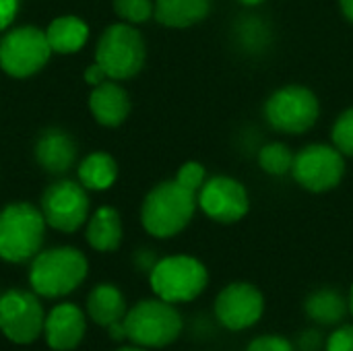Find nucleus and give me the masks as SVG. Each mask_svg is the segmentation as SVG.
<instances>
[{"label":"nucleus","instance_id":"nucleus-14","mask_svg":"<svg viewBox=\"0 0 353 351\" xmlns=\"http://www.w3.org/2000/svg\"><path fill=\"white\" fill-rule=\"evenodd\" d=\"M33 157L41 172L62 178L79 163V145L74 137L58 126L41 130L33 143Z\"/></svg>","mask_w":353,"mask_h":351},{"label":"nucleus","instance_id":"nucleus-37","mask_svg":"<svg viewBox=\"0 0 353 351\" xmlns=\"http://www.w3.org/2000/svg\"><path fill=\"white\" fill-rule=\"evenodd\" d=\"M114 351H149V350H145V348H139V345L130 343V345H120L118 350H114Z\"/></svg>","mask_w":353,"mask_h":351},{"label":"nucleus","instance_id":"nucleus-30","mask_svg":"<svg viewBox=\"0 0 353 351\" xmlns=\"http://www.w3.org/2000/svg\"><path fill=\"white\" fill-rule=\"evenodd\" d=\"M296 350L298 351H325V337L321 333V329L310 327L304 329L298 339H296Z\"/></svg>","mask_w":353,"mask_h":351},{"label":"nucleus","instance_id":"nucleus-19","mask_svg":"<svg viewBox=\"0 0 353 351\" xmlns=\"http://www.w3.org/2000/svg\"><path fill=\"white\" fill-rule=\"evenodd\" d=\"M46 35H48L50 48L54 54L74 56L77 52H81L87 46L91 27L79 14H58L48 23Z\"/></svg>","mask_w":353,"mask_h":351},{"label":"nucleus","instance_id":"nucleus-34","mask_svg":"<svg viewBox=\"0 0 353 351\" xmlns=\"http://www.w3.org/2000/svg\"><path fill=\"white\" fill-rule=\"evenodd\" d=\"M105 331H108V335H110V339H112V341H116V343H122V341H126L124 319H122V321H118V323H114V325H110Z\"/></svg>","mask_w":353,"mask_h":351},{"label":"nucleus","instance_id":"nucleus-25","mask_svg":"<svg viewBox=\"0 0 353 351\" xmlns=\"http://www.w3.org/2000/svg\"><path fill=\"white\" fill-rule=\"evenodd\" d=\"M116 17L130 25H145L153 19L155 0H112Z\"/></svg>","mask_w":353,"mask_h":351},{"label":"nucleus","instance_id":"nucleus-11","mask_svg":"<svg viewBox=\"0 0 353 351\" xmlns=\"http://www.w3.org/2000/svg\"><path fill=\"white\" fill-rule=\"evenodd\" d=\"M46 310L31 290L0 294V333L14 345H31L43 335Z\"/></svg>","mask_w":353,"mask_h":351},{"label":"nucleus","instance_id":"nucleus-12","mask_svg":"<svg viewBox=\"0 0 353 351\" xmlns=\"http://www.w3.org/2000/svg\"><path fill=\"white\" fill-rule=\"evenodd\" d=\"M267 300L259 285L250 281H232L219 290L213 300L215 321L232 333H242L261 323Z\"/></svg>","mask_w":353,"mask_h":351},{"label":"nucleus","instance_id":"nucleus-6","mask_svg":"<svg viewBox=\"0 0 353 351\" xmlns=\"http://www.w3.org/2000/svg\"><path fill=\"white\" fill-rule=\"evenodd\" d=\"M95 62L108 79L120 83L134 79L147 62V41L139 27L124 21L108 25L95 43Z\"/></svg>","mask_w":353,"mask_h":351},{"label":"nucleus","instance_id":"nucleus-5","mask_svg":"<svg viewBox=\"0 0 353 351\" xmlns=\"http://www.w3.org/2000/svg\"><path fill=\"white\" fill-rule=\"evenodd\" d=\"M151 292L170 304H190L209 288L207 265L192 254H168L149 271Z\"/></svg>","mask_w":353,"mask_h":351},{"label":"nucleus","instance_id":"nucleus-28","mask_svg":"<svg viewBox=\"0 0 353 351\" xmlns=\"http://www.w3.org/2000/svg\"><path fill=\"white\" fill-rule=\"evenodd\" d=\"M244 351H298L296 343L279 333H265L254 337Z\"/></svg>","mask_w":353,"mask_h":351},{"label":"nucleus","instance_id":"nucleus-8","mask_svg":"<svg viewBox=\"0 0 353 351\" xmlns=\"http://www.w3.org/2000/svg\"><path fill=\"white\" fill-rule=\"evenodd\" d=\"M54 56L46 29L37 25H12L0 33V70L10 79H31Z\"/></svg>","mask_w":353,"mask_h":351},{"label":"nucleus","instance_id":"nucleus-24","mask_svg":"<svg viewBox=\"0 0 353 351\" xmlns=\"http://www.w3.org/2000/svg\"><path fill=\"white\" fill-rule=\"evenodd\" d=\"M294 149L283 143V141H271L259 147L256 151V163L261 168L263 174L271 176V178H283L288 174H292V166H294Z\"/></svg>","mask_w":353,"mask_h":351},{"label":"nucleus","instance_id":"nucleus-36","mask_svg":"<svg viewBox=\"0 0 353 351\" xmlns=\"http://www.w3.org/2000/svg\"><path fill=\"white\" fill-rule=\"evenodd\" d=\"M238 4H242V6H246V8H256V6H261L263 2H267V0H236Z\"/></svg>","mask_w":353,"mask_h":351},{"label":"nucleus","instance_id":"nucleus-21","mask_svg":"<svg viewBox=\"0 0 353 351\" xmlns=\"http://www.w3.org/2000/svg\"><path fill=\"white\" fill-rule=\"evenodd\" d=\"M118 161L108 151H91L77 163V180L89 192H105L118 182Z\"/></svg>","mask_w":353,"mask_h":351},{"label":"nucleus","instance_id":"nucleus-16","mask_svg":"<svg viewBox=\"0 0 353 351\" xmlns=\"http://www.w3.org/2000/svg\"><path fill=\"white\" fill-rule=\"evenodd\" d=\"M87 103H89V112L93 120L103 128L122 126L132 112L130 93L120 81H114V79H108L101 85L91 87Z\"/></svg>","mask_w":353,"mask_h":351},{"label":"nucleus","instance_id":"nucleus-32","mask_svg":"<svg viewBox=\"0 0 353 351\" xmlns=\"http://www.w3.org/2000/svg\"><path fill=\"white\" fill-rule=\"evenodd\" d=\"M83 81L89 85V87H95V85H101L103 81H108V74H105V70L93 60L87 68H85V72H83Z\"/></svg>","mask_w":353,"mask_h":351},{"label":"nucleus","instance_id":"nucleus-31","mask_svg":"<svg viewBox=\"0 0 353 351\" xmlns=\"http://www.w3.org/2000/svg\"><path fill=\"white\" fill-rule=\"evenodd\" d=\"M19 10H21V0H0V33H4L14 25Z\"/></svg>","mask_w":353,"mask_h":351},{"label":"nucleus","instance_id":"nucleus-33","mask_svg":"<svg viewBox=\"0 0 353 351\" xmlns=\"http://www.w3.org/2000/svg\"><path fill=\"white\" fill-rule=\"evenodd\" d=\"M134 263H137V267L139 269H143V271H151L153 269V265L157 263V257L151 252V250H147V248H143V250H139L137 254H134Z\"/></svg>","mask_w":353,"mask_h":351},{"label":"nucleus","instance_id":"nucleus-13","mask_svg":"<svg viewBox=\"0 0 353 351\" xmlns=\"http://www.w3.org/2000/svg\"><path fill=\"white\" fill-rule=\"evenodd\" d=\"M196 203L199 211L219 225H234L250 213L248 188L228 174L207 178L196 192Z\"/></svg>","mask_w":353,"mask_h":351},{"label":"nucleus","instance_id":"nucleus-35","mask_svg":"<svg viewBox=\"0 0 353 351\" xmlns=\"http://www.w3.org/2000/svg\"><path fill=\"white\" fill-rule=\"evenodd\" d=\"M339 8H341V14L353 25V0H339Z\"/></svg>","mask_w":353,"mask_h":351},{"label":"nucleus","instance_id":"nucleus-38","mask_svg":"<svg viewBox=\"0 0 353 351\" xmlns=\"http://www.w3.org/2000/svg\"><path fill=\"white\" fill-rule=\"evenodd\" d=\"M347 306H350V314L353 317V281L352 285H350V290H347Z\"/></svg>","mask_w":353,"mask_h":351},{"label":"nucleus","instance_id":"nucleus-9","mask_svg":"<svg viewBox=\"0 0 353 351\" xmlns=\"http://www.w3.org/2000/svg\"><path fill=\"white\" fill-rule=\"evenodd\" d=\"M345 155L333 143H308L294 155L292 178L312 194L335 190L345 178Z\"/></svg>","mask_w":353,"mask_h":351},{"label":"nucleus","instance_id":"nucleus-4","mask_svg":"<svg viewBox=\"0 0 353 351\" xmlns=\"http://www.w3.org/2000/svg\"><path fill=\"white\" fill-rule=\"evenodd\" d=\"M126 341L145 350H163L174 345L184 331V317L161 298H145L128 308L124 317Z\"/></svg>","mask_w":353,"mask_h":351},{"label":"nucleus","instance_id":"nucleus-27","mask_svg":"<svg viewBox=\"0 0 353 351\" xmlns=\"http://www.w3.org/2000/svg\"><path fill=\"white\" fill-rule=\"evenodd\" d=\"M174 178H176L182 186H186L188 190L199 192L201 186L205 184V180H207L209 176H207V168H205L201 161L188 159V161H184V163L178 168V172H176Z\"/></svg>","mask_w":353,"mask_h":351},{"label":"nucleus","instance_id":"nucleus-7","mask_svg":"<svg viewBox=\"0 0 353 351\" xmlns=\"http://www.w3.org/2000/svg\"><path fill=\"white\" fill-rule=\"evenodd\" d=\"M263 118L275 132L306 134L321 118V99L308 85L288 83L265 99Z\"/></svg>","mask_w":353,"mask_h":351},{"label":"nucleus","instance_id":"nucleus-29","mask_svg":"<svg viewBox=\"0 0 353 351\" xmlns=\"http://www.w3.org/2000/svg\"><path fill=\"white\" fill-rule=\"evenodd\" d=\"M325 351H353V325H337L325 339Z\"/></svg>","mask_w":353,"mask_h":351},{"label":"nucleus","instance_id":"nucleus-1","mask_svg":"<svg viewBox=\"0 0 353 351\" xmlns=\"http://www.w3.org/2000/svg\"><path fill=\"white\" fill-rule=\"evenodd\" d=\"M199 211L196 192L182 186L176 178L161 180L149 188L141 203V225L155 240L180 236Z\"/></svg>","mask_w":353,"mask_h":351},{"label":"nucleus","instance_id":"nucleus-22","mask_svg":"<svg viewBox=\"0 0 353 351\" xmlns=\"http://www.w3.org/2000/svg\"><path fill=\"white\" fill-rule=\"evenodd\" d=\"M126 312H128L126 298L122 290L114 283H99L87 296V314L95 325L103 329L122 321Z\"/></svg>","mask_w":353,"mask_h":351},{"label":"nucleus","instance_id":"nucleus-26","mask_svg":"<svg viewBox=\"0 0 353 351\" xmlns=\"http://www.w3.org/2000/svg\"><path fill=\"white\" fill-rule=\"evenodd\" d=\"M331 143L353 159V106L343 110L331 126Z\"/></svg>","mask_w":353,"mask_h":351},{"label":"nucleus","instance_id":"nucleus-10","mask_svg":"<svg viewBox=\"0 0 353 351\" xmlns=\"http://www.w3.org/2000/svg\"><path fill=\"white\" fill-rule=\"evenodd\" d=\"M37 207L48 228L60 234L79 232L91 215L89 190L79 180L70 178H58L48 184Z\"/></svg>","mask_w":353,"mask_h":351},{"label":"nucleus","instance_id":"nucleus-23","mask_svg":"<svg viewBox=\"0 0 353 351\" xmlns=\"http://www.w3.org/2000/svg\"><path fill=\"white\" fill-rule=\"evenodd\" d=\"M234 39L246 54L254 56V54H263L269 50L273 33H271L269 23L263 21V17L244 14L234 25Z\"/></svg>","mask_w":353,"mask_h":351},{"label":"nucleus","instance_id":"nucleus-2","mask_svg":"<svg viewBox=\"0 0 353 351\" xmlns=\"http://www.w3.org/2000/svg\"><path fill=\"white\" fill-rule=\"evenodd\" d=\"M89 275V261L74 246L39 250L29 265V285L39 298H64L77 292Z\"/></svg>","mask_w":353,"mask_h":351},{"label":"nucleus","instance_id":"nucleus-15","mask_svg":"<svg viewBox=\"0 0 353 351\" xmlns=\"http://www.w3.org/2000/svg\"><path fill=\"white\" fill-rule=\"evenodd\" d=\"M85 333H87L85 312L72 302H62L46 314L43 337L50 350H77L85 339Z\"/></svg>","mask_w":353,"mask_h":351},{"label":"nucleus","instance_id":"nucleus-17","mask_svg":"<svg viewBox=\"0 0 353 351\" xmlns=\"http://www.w3.org/2000/svg\"><path fill=\"white\" fill-rule=\"evenodd\" d=\"M85 240L87 244L101 254L116 252L124 240V225L122 215L112 205H101L91 211L85 223Z\"/></svg>","mask_w":353,"mask_h":351},{"label":"nucleus","instance_id":"nucleus-3","mask_svg":"<svg viewBox=\"0 0 353 351\" xmlns=\"http://www.w3.org/2000/svg\"><path fill=\"white\" fill-rule=\"evenodd\" d=\"M48 223L39 207L12 201L0 209V259L10 265L31 263L43 248Z\"/></svg>","mask_w":353,"mask_h":351},{"label":"nucleus","instance_id":"nucleus-20","mask_svg":"<svg viewBox=\"0 0 353 351\" xmlns=\"http://www.w3.org/2000/svg\"><path fill=\"white\" fill-rule=\"evenodd\" d=\"M213 8V0H155L153 19L168 29H188L203 23Z\"/></svg>","mask_w":353,"mask_h":351},{"label":"nucleus","instance_id":"nucleus-18","mask_svg":"<svg viewBox=\"0 0 353 351\" xmlns=\"http://www.w3.org/2000/svg\"><path fill=\"white\" fill-rule=\"evenodd\" d=\"M302 310L310 323H314L316 327H329V329H335L337 325H341L343 319L350 314L347 296H343L341 290L331 288V285L312 290L304 298Z\"/></svg>","mask_w":353,"mask_h":351}]
</instances>
